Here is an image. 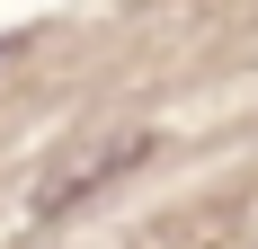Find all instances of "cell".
I'll list each match as a JSON object with an SVG mask.
<instances>
[{"label": "cell", "mask_w": 258, "mask_h": 249, "mask_svg": "<svg viewBox=\"0 0 258 249\" xmlns=\"http://www.w3.org/2000/svg\"><path fill=\"white\" fill-rule=\"evenodd\" d=\"M143 151H152V134H116V143H98L89 160H72V169H53V178H45V205H72V196H89L98 178H116V169H134Z\"/></svg>", "instance_id": "obj_1"}]
</instances>
